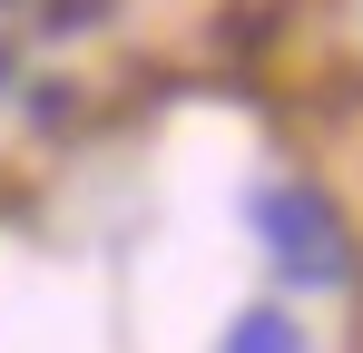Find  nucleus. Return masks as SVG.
Masks as SVG:
<instances>
[{"mask_svg": "<svg viewBox=\"0 0 363 353\" xmlns=\"http://www.w3.org/2000/svg\"><path fill=\"white\" fill-rule=\"evenodd\" d=\"M255 226L275 235L285 275H314V285H334V275H344V255H334V226H324V206H314V196H295V186L255 196Z\"/></svg>", "mask_w": 363, "mask_h": 353, "instance_id": "obj_1", "label": "nucleus"}, {"mask_svg": "<svg viewBox=\"0 0 363 353\" xmlns=\"http://www.w3.org/2000/svg\"><path fill=\"white\" fill-rule=\"evenodd\" d=\"M226 353H304V344H295V324H285V314H245L236 334H226Z\"/></svg>", "mask_w": 363, "mask_h": 353, "instance_id": "obj_2", "label": "nucleus"}]
</instances>
